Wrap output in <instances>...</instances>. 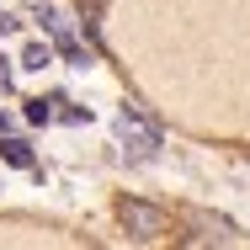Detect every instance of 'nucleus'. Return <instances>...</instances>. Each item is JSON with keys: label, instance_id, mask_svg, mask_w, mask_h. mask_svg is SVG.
Segmentation results:
<instances>
[{"label": "nucleus", "instance_id": "nucleus-1", "mask_svg": "<svg viewBox=\"0 0 250 250\" xmlns=\"http://www.w3.org/2000/svg\"><path fill=\"white\" fill-rule=\"evenodd\" d=\"M117 218H123L128 234H139V240L165 234V213H154V208H144V202H117Z\"/></svg>", "mask_w": 250, "mask_h": 250}, {"label": "nucleus", "instance_id": "nucleus-2", "mask_svg": "<svg viewBox=\"0 0 250 250\" xmlns=\"http://www.w3.org/2000/svg\"><path fill=\"white\" fill-rule=\"evenodd\" d=\"M117 139L128 144V154H139V160H144V154H154V149H160V133H154L149 123H139L133 112H123V117H117Z\"/></svg>", "mask_w": 250, "mask_h": 250}, {"label": "nucleus", "instance_id": "nucleus-3", "mask_svg": "<svg viewBox=\"0 0 250 250\" xmlns=\"http://www.w3.org/2000/svg\"><path fill=\"white\" fill-rule=\"evenodd\" d=\"M0 154H5V160H11V165H21V170H27V165H32V149H27V144H21V139H5V144H0Z\"/></svg>", "mask_w": 250, "mask_h": 250}, {"label": "nucleus", "instance_id": "nucleus-4", "mask_svg": "<svg viewBox=\"0 0 250 250\" xmlns=\"http://www.w3.org/2000/svg\"><path fill=\"white\" fill-rule=\"evenodd\" d=\"M21 64H27V69H48V64H53V53L43 48V43H32V48H27V59H21Z\"/></svg>", "mask_w": 250, "mask_h": 250}, {"label": "nucleus", "instance_id": "nucleus-5", "mask_svg": "<svg viewBox=\"0 0 250 250\" xmlns=\"http://www.w3.org/2000/svg\"><path fill=\"white\" fill-rule=\"evenodd\" d=\"M27 117H32V123H48L53 112H48V101H27Z\"/></svg>", "mask_w": 250, "mask_h": 250}, {"label": "nucleus", "instance_id": "nucleus-6", "mask_svg": "<svg viewBox=\"0 0 250 250\" xmlns=\"http://www.w3.org/2000/svg\"><path fill=\"white\" fill-rule=\"evenodd\" d=\"M0 32H16V16L11 11H0Z\"/></svg>", "mask_w": 250, "mask_h": 250}, {"label": "nucleus", "instance_id": "nucleus-7", "mask_svg": "<svg viewBox=\"0 0 250 250\" xmlns=\"http://www.w3.org/2000/svg\"><path fill=\"white\" fill-rule=\"evenodd\" d=\"M5 85H11V64L0 59V91H5Z\"/></svg>", "mask_w": 250, "mask_h": 250}]
</instances>
